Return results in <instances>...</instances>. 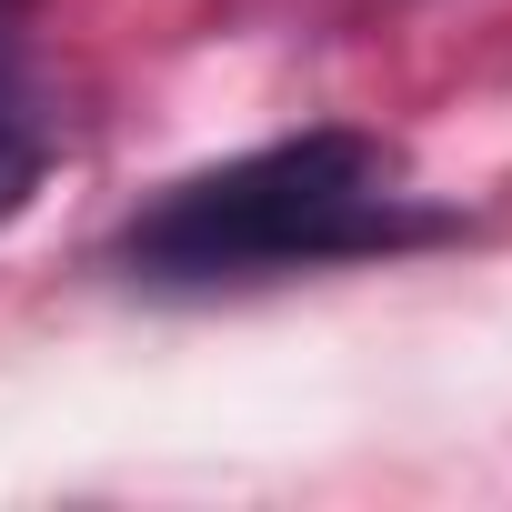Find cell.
I'll use <instances>...</instances> for the list:
<instances>
[{
    "mask_svg": "<svg viewBox=\"0 0 512 512\" xmlns=\"http://www.w3.org/2000/svg\"><path fill=\"white\" fill-rule=\"evenodd\" d=\"M41 161H51V141H41L11 101H0V221H11V211L41 191Z\"/></svg>",
    "mask_w": 512,
    "mask_h": 512,
    "instance_id": "cell-2",
    "label": "cell"
},
{
    "mask_svg": "<svg viewBox=\"0 0 512 512\" xmlns=\"http://www.w3.org/2000/svg\"><path fill=\"white\" fill-rule=\"evenodd\" d=\"M442 211L402 181V151L372 131H292L262 151H231L171 191H151L111 262L151 292H221V282H272V272H322L362 262V251L432 241Z\"/></svg>",
    "mask_w": 512,
    "mask_h": 512,
    "instance_id": "cell-1",
    "label": "cell"
}]
</instances>
